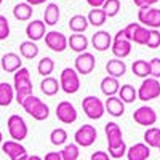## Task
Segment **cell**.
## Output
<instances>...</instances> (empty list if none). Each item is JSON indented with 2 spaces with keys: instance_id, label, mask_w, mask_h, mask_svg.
<instances>
[{
  "instance_id": "60d3db41",
  "label": "cell",
  "mask_w": 160,
  "mask_h": 160,
  "mask_svg": "<svg viewBox=\"0 0 160 160\" xmlns=\"http://www.w3.org/2000/svg\"><path fill=\"white\" fill-rule=\"evenodd\" d=\"M149 66H151V77L158 80L160 78V58H152L149 61Z\"/></svg>"
},
{
  "instance_id": "ffe728a7",
  "label": "cell",
  "mask_w": 160,
  "mask_h": 160,
  "mask_svg": "<svg viewBox=\"0 0 160 160\" xmlns=\"http://www.w3.org/2000/svg\"><path fill=\"white\" fill-rule=\"evenodd\" d=\"M106 71H108L109 77H114V78H118V77H123L127 74V64L125 61L122 59H109L106 62Z\"/></svg>"
},
{
  "instance_id": "7a4b0ae2",
  "label": "cell",
  "mask_w": 160,
  "mask_h": 160,
  "mask_svg": "<svg viewBox=\"0 0 160 160\" xmlns=\"http://www.w3.org/2000/svg\"><path fill=\"white\" fill-rule=\"evenodd\" d=\"M32 82H31V74L28 68H21L15 72L13 78V90H15V101L18 104H22L24 99L32 95Z\"/></svg>"
},
{
  "instance_id": "8fae6325",
  "label": "cell",
  "mask_w": 160,
  "mask_h": 160,
  "mask_svg": "<svg viewBox=\"0 0 160 160\" xmlns=\"http://www.w3.org/2000/svg\"><path fill=\"white\" fill-rule=\"evenodd\" d=\"M133 120H135L138 125L151 128L157 122V112L152 108H149V106H141V108H138L133 112Z\"/></svg>"
},
{
  "instance_id": "816d5d0a",
  "label": "cell",
  "mask_w": 160,
  "mask_h": 160,
  "mask_svg": "<svg viewBox=\"0 0 160 160\" xmlns=\"http://www.w3.org/2000/svg\"><path fill=\"white\" fill-rule=\"evenodd\" d=\"M2 2H3V0H0V5H2Z\"/></svg>"
},
{
  "instance_id": "836d02e7",
  "label": "cell",
  "mask_w": 160,
  "mask_h": 160,
  "mask_svg": "<svg viewBox=\"0 0 160 160\" xmlns=\"http://www.w3.org/2000/svg\"><path fill=\"white\" fill-rule=\"evenodd\" d=\"M148 37H149V29L144 28L138 22L135 32H133V37H131V43H136V45H146L148 42Z\"/></svg>"
},
{
  "instance_id": "44dd1931",
  "label": "cell",
  "mask_w": 160,
  "mask_h": 160,
  "mask_svg": "<svg viewBox=\"0 0 160 160\" xmlns=\"http://www.w3.org/2000/svg\"><path fill=\"white\" fill-rule=\"evenodd\" d=\"M104 109L108 111L112 117H122L125 114V104L120 101L118 96H111V98L106 99Z\"/></svg>"
},
{
  "instance_id": "7dc6e473",
  "label": "cell",
  "mask_w": 160,
  "mask_h": 160,
  "mask_svg": "<svg viewBox=\"0 0 160 160\" xmlns=\"http://www.w3.org/2000/svg\"><path fill=\"white\" fill-rule=\"evenodd\" d=\"M47 0H26V3L28 5H31V7H35V5H42V3H45Z\"/></svg>"
},
{
  "instance_id": "4fadbf2b",
  "label": "cell",
  "mask_w": 160,
  "mask_h": 160,
  "mask_svg": "<svg viewBox=\"0 0 160 160\" xmlns=\"http://www.w3.org/2000/svg\"><path fill=\"white\" fill-rule=\"evenodd\" d=\"M45 43L50 50L56 51V53H62L66 48H68V37H66L62 32L58 31H50L45 34Z\"/></svg>"
},
{
  "instance_id": "4dcf8cb0",
  "label": "cell",
  "mask_w": 160,
  "mask_h": 160,
  "mask_svg": "<svg viewBox=\"0 0 160 160\" xmlns=\"http://www.w3.org/2000/svg\"><path fill=\"white\" fill-rule=\"evenodd\" d=\"M19 53L26 59H34L38 55V47H37V43L31 42V40H26V42H22L19 45Z\"/></svg>"
},
{
  "instance_id": "4316f807",
  "label": "cell",
  "mask_w": 160,
  "mask_h": 160,
  "mask_svg": "<svg viewBox=\"0 0 160 160\" xmlns=\"http://www.w3.org/2000/svg\"><path fill=\"white\" fill-rule=\"evenodd\" d=\"M88 28V19L83 15H74L69 19V29L74 34H83Z\"/></svg>"
},
{
  "instance_id": "83f0119b",
  "label": "cell",
  "mask_w": 160,
  "mask_h": 160,
  "mask_svg": "<svg viewBox=\"0 0 160 160\" xmlns=\"http://www.w3.org/2000/svg\"><path fill=\"white\" fill-rule=\"evenodd\" d=\"M15 99V90L8 82H2L0 83V106L7 108L11 104V101Z\"/></svg>"
},
{
  "instance_id": "ba28073f",
  "label": "cell",
  "mask_w": 160,
  "mask_h": 160,
  "mask_svg": "<svg viewBox=\"0 0 160 160\" xmlns=\"http://www.w3.org/2000/svg\"><path fill=\"white\" fill-rule=\"evenodd\" d=\"M138 21L144 28L151 29H158L160 28V10L154 7H146L139 8L138 11Z\"/></svg>"
},
{
  "instance_id": "52a82bcc",
  "label": "cell",
  "mask_w": 160,
  "mask_h": 160,
  "mask_svg": "<svg viewBox=\"0 0 160 160\" xmlns=\"http://www.w3.org/2000/svg\"><path fill=\"white\" fill-rule=\"evenodd\" d=\"M82 108H83V112L87 114V117L91 118V120H99L104 115V112H106L104 102L98 96H87V98H83Z\"/></svg>"
},
{
  "instance_id": "277c9868",
  "label": "cell",
  "mask_w": 160,
  "mask_h": 160,
  "mask_svg": "<svg viewBox=\"0 0 160 160\" xmlns=\"http://www.w3.org/2000/svg\"><path fill=\"white\" fill-rule=\"evenodd\" d=\"M8 133L10 136L13 138V141L16 142H21L22 139L28 138V133H29V128H28V123H26V120L18 115V114H13L8 117Z\"/></svg>"
},
{
  "instance_id": "f546056e",
  "label": "cell",
  "mask_w": 160,
  "mask_h": 160,
  "mask_svg": "<svg viewBox=\"0 0 160 160\" xmlns=\"http://www.w3.org/2000/svg\"><path fill=\"white\" fill-rule=\"evenodd\" d=\"M87 19H88V24L95 26V28H101L106 22V19H108V16H106L102 8H93V10H90Z\"/></svg>"
},
{
  "instance_id": "1f68e13d",
  "label": "cell",
  "mask_w": 160,
  "mask_h": 160,
  "mask_svg": "<svg viewBox=\"0 0 160 160\" xmlns=\"http://www.w3.org/2000/svg\"><path fill=\"white\" fill-rule=\"evenodd\" d=\"M131 71L133 74H135L136 77H141V78H148L151 75V66L148 61H144V59H138L133 62L131 66Z\"/></svg>"
},
{
  "instance_id": "6da1fadb",
  "label": "cell",
  "mask_w": 160,
  "mask_h": 160,
  "mask_svg": "<svg viewBox=\"0 0 160 160\" xmlns=\"http://www.w3.org/2000/svg\"><path fill=\"white\" fill-rule=\"evenodd\" d=\"M106 136H108V155L111 158H122L127 155V144L123 141L122 130L115 122H109L104 127Z\"/></svg>"
},
{
  "instance_id": "30bf717a",
  "label": "cell",
  "mask_w": 160,
  "mask_h": 160,
  "mask_svg": "<svg viewBox=\"0 0 160 160\" xmlns=\"http://www.w3.org/2000/svg\"><path fill=\"white\" fill-rule=\"evenodd\" d=\"M111 47H112V53L117 56V59H123V58H127L130 53H131V42L125 38L123 29H120L115 34Z\"/></svg>"
},
{
  "instance_id": "d6986e66",
  "label": "cell",
  "mask_w": 160,
  "mask_h": 160,
  "mask_svg": "<svg viewBox=\"0 0 160 160\" xmlns=\"http://www.w3.org/2000/svg\"><path fill=\"white\" fill-rule=\"evenodd\" d=\"M149 157H151V148H148L144 142H136L127 149L128 160H148Z\"/></svg>"
},
{
  "instance_id": "3957f363",
  "label": "cell",
  "mask_w": 160,
  "mask_h": 160,
  "mask_svg": "<svg viewBox=\"0 0 160 160\" xmlns=\"http://www.w3.org/2000/svg\"><path fill=\"white\" fill-rule=\"evenodd\" d=\"M21 106H22L24 111L28 112L32 118L38 120V122H42V120H47L48 115H50V108H48V106H47L42 99H40L38 96H35V95L28 96V98L24 99V102H22Z\"/></svg>"
},
{
  "instance_id": "cb8c5ba5",
  "label": "cell",
  "mask_w": 160,
  "mask_h": 160,
  "mask_svg": "<svg viewBox=\"0 0 160 160\" xmlns=\"http://www.w3.org/2000/svg\"><path fill=\"white\" fill-rule=\"evenodd\" d=\"M59 16H61L59 7L56 3H48L45 11H43V19H45L43 22H45V26H55V24H58Z\"/></svg>"
},
{
  "instance_id": "b9f144b4",
  "label": "cell",
  "mask_w": 160,
  "mask_h": 160,
  "mask_svg": "<svg viewBox=\"0 0 160 160\" xmlns=\"http://www.w3.org/2000/svg\"><path fill=\"white\" fill-rule=\"evenodd\" d=\"M136 26H138V22H131V24H128L127 28L123 29V35H125L127 40H130V42H131V37H133V32H135Z\"/></svg>"
},
{
  "instance_id": "bcb514c9",
  "label": "cell",
  "mask_w": 160,
  "mask_h": 160,
  "mask_svg": "<svg viewBox=\"0 0 160 160\" xmlns=\"http://www.w3.org/2000/svg\"><path fill=\"white\" fill-rule=\"evenodd\" d=\"M106 0H87V3L91 7V8H101L104 5Z\"/></svg>"
},
{
  "instance_id": "c3c4849f",
  "label": "cell",
  "mask_w": 160,
  "mask_h": 160,
  "mask_svg": "<svg viewBox=\"0 0 160 160\" xmlns=\"http://www.w3.org/2000/svg\"><path fill=\"white\" fill-rule=\"evenodd\" d=\"M21 160H43V158H42V157H38V155H29V154H28L26 157H22Z\"/></svg>"
},
{
  "instance_id": "f35d334b",
  "label": "cell",
  "mask_w": 160,
  "mask_h": 160,
  "mask_svg": "<svg viewBox=\"0 0 160 160\" xmlns=\"http://www.w3.org/2000/svg\"><path fill=\"white\" fill-rule=\"evenodd\" d=\"M146 45H148V48H158L160 47V32L157 29L149 31V37H148Z\"/></svg>"
},
{
  "instance_id": "e575fe53",
  "label": "cell",
  "mask_w": 160,
  "mask_h": 160,
  "mask_svg": "<svg viewBox=\"0 0 160 160\" xmlns=\"http://www.w3.org/2000/svg\"><path fill=\"white\" fill-rule=\"evenodd\" d=\"M53 69H55V61H53L51 58L45 56L38 61V66H37V71L40 75L43 77H50V74L53 72Z\"/></svg>"
},
{
  "instance_id": "d590c367",
  "label": "cell",
  "mask_w": 160,
  "mask_h": 160,
  "mask_svg": "<svg viewBox=\"0 0 160 160\" xmlns=\"http://www.w3.org/2000/svg\"><path fill=\"white\" fill-rule=\"evenodd\" d=\"M62 160H77L80 157V151L77 144H66L62 151H59Z\"/></svg>"
},
{
  "instance_id": "9c48e42d",
  "label": "cell",
  "mask_w": 160,
  "mask_h": 160,
  "mask_svg": "<svg viewBox=\"0 0 160 160\" xmlns=\"http://www.w3.org/2000/svg\"><path fill=\"white\" fill-rule=\"evenodd\" d=\"M96 138H98V131L93 125H82L74 135L75 144L82 146V148H90V146H93Z\"/></svg>"
},
{
  "instance_id": "7bdbcfd3",
  "label": "cell",
  "mask_w": 160,
  "mask_h": 160,
  "mask_svg": "<svg viewBox=\"0 0 160 160\" xmlns=\"http://www.w3.org/2000/svg\"><path fill=\"white\" fill-rule=\"evenodd\" d=\"M90 160H111V157L108 155V152H104V151H96V152L91 154Z\"/></svg>"
},
{
  "instance_id": "5bb4252c",
  "label": "cell",
  "mask_w": 160,
  "mask_h": 160,
  "mask_svg": "<svg viewBox=\"0 0 160 160\" xmlns=\"http://www.w3.org/2000/svg\"><path fill=\"white\" fill-rule=\"evenodd\" d=\"M96 66V61H95V56L91 53L85 51V53H80V55L75 58V72L77 74H82V75H88L93 72Z\"/></svg>"
},
{
  "instance_id": "ac0fdd59",
  "label": "cell",
  "mask_w": 160,
  "mask_h": 160,
  "mask_svg": "<svg viewBox=\"0 0 160 160\" xmlns=\"http://www.w3.org/2000/svg\"><path fill=\"white\" fill-rule=\"evenodd\" d=\"M91 45L98 51H106L109 50L112 45V35L108 31H98L96 34H93L91 37Z\"/></svg>"
},
{
  "instance_id": "ab89813d",
  "label": "cell",
  "mask_w": 160,
  "mask_h": 160,
  "mask_svg": "<svg viewBox=\"0 0 160 160\" xmlns=\"http://www.w3.org/2000/svg\"><path fill=\"white\" fill-rule=\"evenodd\" d=\"M10 35V22L5 16L0 15V40H7Z\"/></svg>"
},
{
  "instance_id": "f1b7e54d",
  "label": "cell",
  "mask_w": 160,
  "mask_h": 160,
  "mask_svg": "<svg viewBox=\"0 0 160 160\" xmlns=\"http://www.w3.org/2000/svg\"><path fill=\"white\" fill-rule=\"evenodd\" d=\"M32 7L28 5V3H18L15 5V8H13V16H15L18 21H29L32 18Z\"/></svg>"
},
{
  "instance_id": "74e56055",
  "label": "cell",
  "mask_w": 160,
  "mask_h": 160,
  "mask_svg": "<svg viewBox=\"0 0 160 160\" xmlns=\"http://www.w3.org/2000/svg\"><path fill=\"white\" fill-rule=\"evenodd\" d=\"M50 141H51L53 146H62L68 141V131L64 128H55L50 135Z\"/></svg>"
},
{
  "instance_id": "ee69618b",
  "label": "cell",
  "mask_w": 160,
  "mask_h": 160,
  "mask_svg": "<svg viewBox=\"0 0 160 160\" xmlns=\"http://www.w3.org/2000/svg\"><path fill=\"white\" fill-rule=\"evenodd\" d=\"M135 2V5L138 8H146V7H152L154 3H157L158 0H133Z\"/></svg>"
},
{
  "instance_id": "7402d4cb",
  "label": "cell",
  "mask_w": 160,
  "mask_h": 160,
  "mask_svg": "<svg viewBox=\"0 0 160 160\" xmlns=\"http://www.w3.org/2000/svg\"><path fill=\"white\" fill-rule=\"evenodd\" d=\"M68 47H71V50H74L75 53H85L88 48V38L83 34H72L68 38Z\"/></svg>"
},
{
  "instance_id": "7c38bea8",
  "label": "cell",
  "mask_w": 160,
  "mask_h": 160,
  "mask_svg": "<svg viewBox=\"0 0 160 160\" xmlns=\"http://www.w3.org/2000/svg\"><path fill=\"white\" fill-rule=\"evenodd\" d=\"M56 117L61 123L71 125L77 120V109L74 108V104L69 101H61L56 106Z\"/></svg>"
},
{
  "instance_id": "681fc988",
  "label": "cell",
  "mask_w": 160,
  "mask_h": 160,
  "mask_svg": "<svg viewBox=\"0 0 160 160\" xmlns=\"http://www.w3.org/2000/svg\"><path fill=\"white\" fill-rule=\"evenodd\" d=\"M2 142H3V136H2V131H0V148H2Z\"/></svg>"
},
{
  "instance_id": "8992f818",
  "label": "cell",
  "mask_w": 160,
  "mask_h": 160,
  "mask_svg": "<svg viewBox=\"0 0 160 160\" xmlns=\"http://www.w3.org/2000/svg\"><path fill=\"white\" fill-rule=\"evenodd\" d=\"M138 91V99L139 101H152L160 98V82L152 77H148L142 80L141 87L136 90Z\"/></svg>"
},
{
  "instance_id": "484cf974",
  "label": "cell",
  "mask_w": 160,
  "mask_h": 160,
  "mask_svg": "<svg viewBox=\"0 0 160 160\" xmlns=\"http://www.w3.org/2000/svg\"><path fill=\"white\" fill-rule=\"evenodd\" d=\"M40 90H42L45 96H55L61 88H59V82L55 77H45L42 83H40Z\"/></svg>"
},
{
  "instance_id": "8d00e7d4",
  "label": "cell",
  "mask_w": 160,
  "mask_h": 160,
  "mask_svg": "<svg viewBox=\"0 0 160 160\" xmlns=\"http://www.w3.org/2000/svg\"><path fill=\"white\" fill-rule=\"evenodd\" d=\"M101 8L104 10V13H106L108 18H114V16L118 15V11H120V0H106Z\"/></svg>"
},
{
  "instance_id": "5b68a950",
  "label": "cell",
  "mask_w": 160,
  "mask_h": 160,
  "mask_svg": "<svg viewBox=\"0 0 160 160\" xmlns=\"http://www.w3.org/2000/svg\"><path fill=\"white\" fill-rule=\"evenodd\" d=\"M59 88L64 93H68V95H74V93L78 91V88H80V78H78V74L75 72L74 68L62 69L61 77H59Z\"/></svg>"
},
{
  "instance_id": "f6af8a7d",
  "label": "cell",
  "mask_w": 160,
  "mask_h": 160,
  "mask_svg": "<svg viewBox=\"0 0 160 160\" xmlns=\"http://www.w3.org/2000/svg\"><path fill=\"white\" fill-rule=\"evenodd\" d=\"M43 160H62V157H61V154L58 151H53V152H48Z\"/></svg>"
},
{
  "instance_id": "d4e9b609",
  "label": "cell",
  "mask_w": 160,
  "mask_h": 160,
  "mask_svg": "<svg viewBox=\"0 0 160 160\" xmlns=\"http://www.w3.org/2000/svg\"><path fill=\"white\" fill-rule=\"evenodd\" d=\"M118 98L123 104H130V102H135L138 99V91L135 90V87L127 83V85H122L118 88Z\"/></svg>"
},
{
  "instance_id": "2e32d148",
  "label": "cell",
  "mask_w": 160,
  "mask_h": 160,
  "mask_svg": "<svg viewBox=\"0 0 160 160\" xmlns=\"http://www.w3.org/2000/svg\"><path fill=\"white\" fill-rule=\"evenodd\" d=\"M21 68H22V61L16 53H5L2 59H0V69H3L8 74H15Z\"/></svg>"
},
{
  "instance_id": "f907efd6",
  "label": "cell",
  "mask_w": 160,
  "mask_h": 160,
  "mask_svg": "<svg viewBox=\"0 0 160 160\" xmlns=\"http://www.w3.org/2000/svg\"><path fill=\"white\" fill-rule=\"evenodd\" d=\"M157 149H158V152H160V141H158V144H157Z\"/></svg>"
},
{
  "instance_id": "e0dca14e",
  "label": "cell",
  "mask_w": 160,
  "mask_h": 160,
  "mask_svg": "<svg viewBox=\"0 0 160 160\" xmlns=\"http://www.w3.org/2000/svg\"><path fill=\"white\" fill-rule=\"evenodd\" d=\"M45 22L40 21V19H34L32 22L28 24V28H26V35L31 42H38V40H42L45 37Z\"/></svg>"
},
{
  "instance_id": "603a6c76",
  "label": "cell",
  "mask_w": 160,
  "mask_h": 160,
  "mask_svg": "<svg viewBox=\"0 0 160 160\" xmlns=\"http://www.w3.org/2000/svg\"><path fill=\"white\" fill-rule=\"evenodd\" d=\"M118 88H120V83H118V78H114V77H104L101 80V91L104 93L108 98L111 96H115L118 93Z\"/></svg>"
},
{
  "instance_id": "9a60e30c",
  "label": "cell",
  "mask_w": 160,
  "mask_h": 160,
  "mask_svg": "<svg viewBox=\"0 0 160 160\" xmlns=\"http://www.w3.org/2000/svg\"><path fill=\"white\" fill-rule=\"evenodd\" d=\"M2 151L5 155H8L11 160H21L22 157L28 155V151H26V148L21 144V142H16V141H5L2 142Z\"/></svg>"
},
{
  "instance_id": "d6a6232c",
  "label": "cell",
  "mask_w": 160,
  "mask_h": 160,
  "mask_svg": "<svg viewBox=\"0 0 160 160\" xmlns=\"http://www.w3.org/2000/svg\"><path fill=\"white\" fill-rule=\"evenodd\" d=\"M160 141V128H155V127H151L146 130L144 133V144L148 148H157V144Z\"/></svg>"
}]
</instances>
